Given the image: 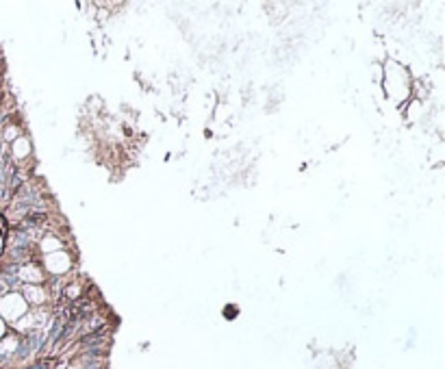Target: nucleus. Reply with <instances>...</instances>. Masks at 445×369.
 <instances>
[{"mask_svg":"<svg viewBox=\"0 0 445 369\" xmlns=\"http://www.w3.org/2000/svg\"><path fill=\"white\" fill-rule=\"evenodd\" d=\"M3 333H5V326H3V322H0V337H3Z\"/></svg>","mask_w":445,"mask_h":369,"instance_id":"nucleus-1","label":"nucleus"}]
</instances>
